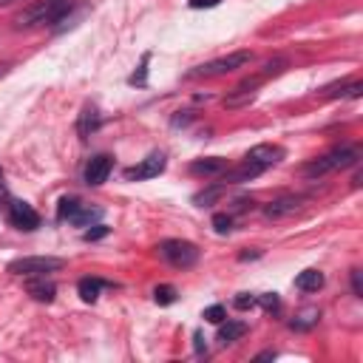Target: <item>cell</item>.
<instances>
[{"label": "cell", "mask_w": 363, "mask_h": 363, "mask_svg": "<svg viewBox=\"0 0 363 363\" xmlns=\"http://www.w3.org/2000/svg\"><path fill=\"white\" fill-rule=\"evenodd\" d=\"M221 190H224L221 184H213V187H207V190L196 193V196H193V201H196L199 207H210V204H213V201H216V199L221 196Z\"/></svg>", "instance_id": "603a6c76"}, {"label": "cell", "mask_w": 363, "mask_h": 363, "mask_svg": "<svg viewBox=\"0 0 363 363\" xmlns=\"http://www.w3.org/2000/svg\"><path fill=\"white\" fill-rule=\"evenodd\" d=\"M272 357H275V352H261L255 360H272Z\"/></svg>", "instance_id": "1f68e13d"}, {"label": "cell", "mask_w": 363, "mask_h": 363, "mask_svg": "<svg viewBox=\"0 0 363 363\" xmlns=\"http://www.w3.org/2000/svg\"><path fill=\"white\" fill-rule=\"evenodd\" d=\"M357 156H360L357 147H349V145L335 147V150H329V153L312 159L309 164H303V176H306V179H320V176H326V173H332V170L352 167V164L357 162Z\"/></svg>", "instance_id": "7a4b0ae2"}, {"label": "cell", "mask_w": 363, "mask_h": 363, "mask_svg": "<svg viewBox=\"0 0 363 363\" xmlns=\"http://www.w3.org/2000/svg\"><path fill=\"white\" fill-rule=\"evenodd\" d=\"M62 258H54V255H26V258H17L9 264V272L11 275H48V272H57L62 269Z\"/></svg>", "instance_id": "5b68a950"}, {"label": "cell", "mask_w": 363, "mask_h": 363, "mask_svg": "<svg viewBox=\"0 0 363 363\" xmlns=\"http://www.w3.org/2000/svg\"><path fill=\"white\" fill-rule=\"evenodd\" d=\"M0 3H11V0H0Z\"/></svg>", "instance_id": "e575fe53"}, {"label": "cell", "mask_w": 363, "mask_h": 363, "mask_svg": "<svg viewBox=\"0 0 363 363\" xmlns=\"http://www.w3.org/2000/svg\"><path fill=\"white\" fill-rule=\"evenodd\" d=\"M244 332H247V323L244 320H221V329H218V340L227 346V343H235L238 337H244Z\"/></svg>", "instance_id": "2e32d148"}, {"label": "cell", "mask_w": 363, "mask_h": 363, "mask_svg": "<svg viewBox=\"0 0 363 363\" xmlns=\"http://www.w3.org/2000/svg\"><path fill=\"white\" fill-rule=\"evenodd\" d=\"M250 62H252V54L250 51H233L227 57H218V60H210L204 65H196L193 71H187V77H221V74L238 71V68H244Z\"/></svg>", "instance_id": "3957f363"}, {"label": "cell", "mask_w": 363, "mask_h": 363, "mask_svg": "<svg viewBox=\"0 0 363 363\" xmlns=\"http://www.w3.org/2000/svg\"><path fill=\"white\" fill-rule=\"evenodd\" d=\"M255 303H261L267 312H275V309L281 306V301H278V295H275V292H264V295H255Z\"/></svg>", "instance_id": "d4e9b609"}, {"label": "cell", "mask_w": 363, "mask_h": 363, "mask_svg": "<svg viewBox=\"0 0 363 363\" xmlns=\"http://www.w3.org/2000/svg\"><path fill=\"white\" fill-rule=\"evenodd\" d=\"M26 289H28V295L34 301H43V303H51L54 295H57V284L48 281L45 275H31V281L26 284Z\"/></svg>", "instance_id": "8fae6325"}, {"label": "cell", "mask_w": 363, "mask_h": 363, "mask_svg": "<svg viewBox=\"0 0 363 363\" xmlns=\"http://www.w3.org/2000/svg\"><path fill=\"white\" fill-rule=\"evenodd\" d=\"M227 170V159L221 156H207V159H196L190 164V173L193 176H221Z\"/></svg>", "instance_id": "4fadbf2b"}, {"label": "cell", "mask_w": 363, "mask_h": 363, "mask_svg": "<svg viewBox=\"0 0 363 363\" xmlns=\"http://www.w3.org/2000/svg\"><path fill=\"white\" fill-rule=\"evenodd\" d=\"M318 318H320L318 309H303L301 315H295V320H289V326L298 329V332H306V329H312L318 323Z\"/></svg>", "instance_id": "d6986e66"}, {"label": "cell", "mask_w": 363, "mask_h": 363, "mask_svg": "<svg viewBox=\"0 0 363 363\" xmlns=\"http://www.w3.org/2000/svg\"><path fill=\"white\" fill-rule=\"evenodd\" d=\"M281 156H284V150L278 147V145H255V147H250L247 150V162H252V164H258L261 170H267V167H272L275 162H281Z\"/></svg>", "instance_id": "30bf717a"}, {"label": "cell", "mask_w": 363, "mask_h": 363, "mask_svg": "<svg viewBox=\"0 0 363 363\" xmlns=\"http://www.w3.org/2000/svg\"><path fill=\"white\" fill-rule=\"evenodd\" d=\"M0 196H6V182H3V170H0Z\"/></svg>", "instance_id": "d6a6232c"}, {"label": "cell", "mask_w": 363, "mask_h": 363, "mask_svg": "<svg viewBox=\"0 0 363 363\" xmlns=\"http://www.w3.org/2000/svg\"><path fill=\"white\" fill-rule=\"evenodd\" d=\"M9 74V65H0V77H6Z\"/></svg>", "instance_id": "836d02e7"}, {"label": "cell", "mask_w": 363, "mask_h": 363, "mask_svg": "<svg viewBox=\"0 0 363 363\" xmlns=\"http://www.w3.org/2000/svg\"><path fill=\"white\" fill-rule=\"evenodd\" d=\"M68 11H71V0H40V3L28 6L26 11H20V14L14 17V26H17V28L54 26V23H62Z\"/></svg>", "instance_id": "6da1fadb"}, {"label": "cell", "mask_w": 363, "mask_h": 363, "mask_svg": "<svg viewBox=\"0 0 363 363\" xmlns=\"http://www.w3.org/2000/svg\"><path fill=\"white\" fill-rule=\"evenodd\" d=\"M99 122H102V119H99V111H96L94 105H85L82 113H79V119H77V133H79L82 139H88V136L99 128Z\"/></svg>", "instance_id": "5bb4252c"}, {"label": "cell", "mask_w": 363, "mask_h": 363, "mask_svg": "<svg viewBox=\"0 0 363 363\" xmlns=\"http://www.w3.org/2000/svg\"><path fill=\"white\" fill-rule=\"evenodd\" d=\"M295 286H298L301 292H318V289L323 286V272H320V269H303V272H298Z\"/></svg>", "instance_id": "9a60e30c"}, {"label": "cell", "mask_w": 363, "mask_h": 363, "mask_svg": "<svg viewBox=\"0 0 363 363\" xmlns=\"http://www.w3.org/2000/svg\"><path fill=\"white\" fill-rule=\"evenodd\" d=\"M9 221H11V227L31 233V230H37V227H40V213H37L31 204H26V201L14 199V201L9 204Z\"/></svg>", "instance_id": "ba28073f"}, {"label": "cell", "mask_w": 363, "mask_h": 363, "mask_svg": "<svg viewBox=\"0 0 363 363\" xmlns=\"http://www.w3.org/2000/svg\"><path fill=\"white\" fill-rule=\"evenodd\" d=\"M79 207H82V201H79L77 196H62L60 204H57V218H60V221H71Z\"/></svg>", "instance_id": "ac0fdd59"}, {"label": "cell", "mask_w": 363, "mask_h": 363, "mask_svg": "<svg viewBox=\"0 0 363 363\" xmlns=\"http://www.w3.org/2000/svg\"><path fill=\"white\" fill-rule=\"evenodd\" d=\"M102 286H108L105 281H99V278H82L79 284H77V292H79V298L85 301V303H94L96 298H99V289Z\"/></svg>", "instance_id": "e0dca14e"}, {"label": "cell", "mask_w": 363, "mask_h": 363, "mask_svg": "<svg viewBox=\"0 0 363 363\" xmlns=\"http://www.w3.org/2000/svg\"><path fill=\"white\" fill-rule=\"evenodd\" d=\"M176 298H179V292H176V286H170V284H162V286L153 289V301H156L159 306H170V303H176Z\"/></svg>", "instance_id": "7402d4cb"}, {"label": "cell", "mask_w": 363, "mask_h": 363, "mask_svg": "<svg viewBox=\"0 0 363 363\" xmlns=\"http://www.w3.org/2000/svg\"><path fill=\"white\" fill-rule=\"evenodd\" d=\"M230 227H233V216H227V213H216V216H213V230H216L218 235L230 233Z\"/></svg>", "instance_id": "cb8c5ba5"}, {"label": "cell", "mask_w": 363, "mask_h": 363, "mask_svg": "<svg viewBox=\"0 0 363 363\" xmlns=\"http://www.w3.org/2000/svg\"><path fill=\"white\" fill-rule=\"evenodd\" d=\"M162 170H164V153L153 150V153L145 156L139 164L128 167V170H125V179H128V182H145V179H156Z\"/></svg>", "instance_id": "8992f818"}, {"label": "cell", "mask_w": 363, "mask_h": 363, "mask_svg": "<svg viewBox=\"0 0 363 363\" xmlns=\"http://www.w3.org/2000/svg\"><path fill=\"white\" fill-rule=\"evenodd\" d=\"M102 235H108V227H105V224H94V230H85V233H82L85 241H96V238H102Z\"/></svg>", "instance_id": "83f0119b"}, {"label": "cell", "mask_w": 363, "mask_h": 363, "mask_svg": "<svg viewBox=\"0 0 363 363\" xmlns=\"http://www.w3.org/2000/svg\"><path fill=\"white\" fill-rule=\"evenodd\" d=\"M221 0H190V9H213L218 6Z\"/></svg>", "instance_id": "4dcf8cb0"}, {"label": "cell", "mask_w": 363, "mask_h": 363, "mask_svg": "<svg viewBox=\"0 0 363 363\" xmlns=\"http://www.w3.org/2000/svg\"><path fill=\"white\" fill-rule=\"evenodd\" d=\"M298 207H301V196H281L264 207V216L267 218H284V216H292Z\"/></svg>", "instance_id": "7c38bea8"}, {"label": "cell", "mask_w": 363, "mask_h": 363, "mask_svg": "<svg viewBox=\"0 0 363 363\" xmlns=\"http://www.w3.org/2000/svg\"><path fill=\"white\" fill-rule=\"evenodd\" d=\"M147 62H150V51H145V54H142V60H139L136 71L128 77V82H130V85H139V88H142V85H147Z\"/></svg>", "instance_id": "44dd1931"}, {"label": "cell", "mask_w": 363, "mask_h": 363, "mask_svg": "<svg viewBox=\"0 0 363 363\" xmlns=\"http://www.w3.org/2000/svg\"><path fill=\"white\" fill-rule=\"evenodd\" d=\"M193 346H196V354H204L207 352V340L201 332H193Z\"/></svg>", "instance_id": "f546056e"}, {"label": "cell", "mask_w": 363, "mask_h": 363, "mask_svg": "<svg viewBox=\"0 0 363 363\" xmlns=\"http://www.w3.org/2000/svg\"><path fill=\"white\" fill-rule=\"evenodd\" d=\"M264 82V77L261 74H255V77H250V79H244V82H238L227 96H224V108H244V105H250L252 99H255V94H258V85Z\"/></svg>", "instance_id": "52a82bcc"}, {"label": "cell", "mask_w": 363, "mask_h": 363, "mask_svg": "<svg viewBox=\"0 0 363 363\" xmlns=\"http://www.w3.org/2000/svg\"><path fill=\"white\" fill-rule=\"evenodd\" d=\"M111 167H113V159H111L108 153H99V156H94V159L85 164V184H91V187H99L102 182H108V176H111Z\"/></svg>", "instance_id": "9c48e42d"}, {"label": "cell", "mask_w": 363, "mask_h": 363, "mask_svg": "<svg viewBox=\"0 0 363 363\" xmlns=\"http://www.w3.org/2000/svg\"><path fill=\"white\" fill-rule=\"evenodd\" d=\"M352 292L360 298L363 295V278H360V269H352Z\"/></svg>", "instance_id": "f1b7e54d"}, {"label": "cell", "mask_w": 363, "mask_h": 363, "mask_svg": "<svg viewBox=\"0 0 363 363\" xmlns=\"http://www.w3.org/2000/svg\"><path fill=\"white\" fill-rule=\"evenodd\" d=\"M99 216H102V210L99 207H88V204H82L77 213H74V224H79V227H88V224H94V221H99Z\"/></svg>", "instance_id": "ffe728a7"}, {"label": "cell", "mask_w": 363, "mask_h": 363, "mask_svg": "<svg viewBox=\"0 0 363 363\" xmlns=\"http://www.w3.org/2000/svg\"><path fill=\"white\" fill-rule=\"evenodd\" d=\"M233 303H235L238 309H250V306H255V295H252V292H238Z\"/></svg>", "instance_id": "4316f807"}, {"label": "cell", "mask_w": 363, "mask_h": 363, "mask_svg": "<svg viewBox=\"0 0 363 363\" xmlns=\"http://www.w3.org/2000/svg\"><path fill=\"white\" fill-rule=\"evenodd\" d=\"M156 250H159V255H162L167 264H173V267H179V269H187V267H193V264L199 261V247L190 244V241H182V238H167V241H162Z\"/></svg>", "instance_id": "277c9868"}, {"label": "cell", "mask_w": 363, "mask_h": 363, "mask_svg": "<svg viewBox=\"0 0 363 363\" xmlns=\"http://www.w3.org/2000/svg\"><path fill=\"white\" fill-rule=\"evenodd\" d=\"M224 318H227V309L221 303H213V306L204 309V320H210V323H221Z\"/></svg>", "instance_id": "484cf974"}]
</instances>
